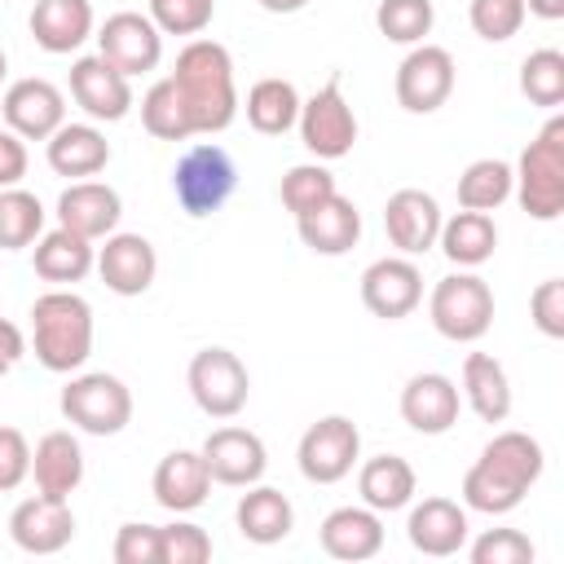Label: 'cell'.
Listing matches in <instances>:
<instances>
[{
	"mask_svg": "<svg viewBox=\"0 0 564 564\" xmlns=\"http://www.w3.org/2000/svg\"><path fill=\"white\" fill-rule=\"evenodd\" d=\"M546 454L529 432H498L463 476V502L480 516H507L542 480Z\"/></svg>",
	"mask_w": 564,
	"mask_h": 564,
	"instance_id": "cell-1",
	"label": "cell"
},
{
	"mask_svg": "<svg viewBox=\"0 0 564 564\" xmlns=\"http://www.w3.org/2000/svg\"><path fill=\"white\" fill-rule=\"evenodd\" d=\"M189 110V123H194V137H212V132H225L238 115V88H234V57L220 40H203L194 35L181 53H176V66L167 75Z\"/></svg>",
	"mask_w": 564,
	"mask_h": 564,
	"instance_id": "cell-2",
	"label": "cell"
},
{
	"mask_svg": "<svg viewBox=\"0 0 564 564\" xmlns=\"http://www.w3.org/2000/svg\"><path fill=\"white\" fill-rule=\"evenodd\" d=\"M31 348L53 375H70L93 357V304L75 291H44L31 304Z\"/></svg>",
	"mask_w": 564,
	"mask_h": 564,
	"instance_id": "cell-3",
	"label": "cell"
},
{
	"mask_svg": "<svg viewBox=\"0 0 564 564\" xmlns=\"http://www.w3.org/2000/svg\"><path fill=\"white\" fill-rule=\"evenodd\" d=\"M516 185L511 194L533 220H560L564 212V115H551L542 132L520 150V163L511 167Z\"/></svg>",
	"mask_w": 564,
	"mask_h": 564,
	"instance_id": "cell-4",
	"label": "cell"
},
{
	"mask_svg": "<svg viewBox=\"0 0 564 564\" xmlns=\"http://www.w3.org/2000/svg\"><path fill=\"white\" fill-rule=\"evenodd\" d=\"M427 317H432V326H436L441 339H449V344H476L494 326V291H489V282L480 273L458 269V273H449V278H441L432 286Z\"/></svg>",
	"mask_w": 564,
	"mask_h": 564,
	"instance_id": "cell-5",
	"label": "cell"
},
{
	"mask_svg": "<svg viewBox=\"0 0 564 564\" xmlns=\"http://www.w3.org/2000/svg\"><path fill=\"white\" fill-rule=\"evenodd\" d=\"M238 189V167L225 145L198 141L189 145L172 167V194L185 216H212L220 212Z\"/></svg>",
	"mask_w": 564,
	"mask_h": 564,
	"instance_id": "cell-6",
	"label": "cell"
},
{
	"mask_svg": "<svg viewBox=\"0 0 564 564\" xmlns=\"http://www.w3.org/2000/svg\"><path fill=\"white\" fill-rule=\"evenodd\" d=\"M57 405H62V419L88 436H119L132 423V392L119 375H106V370L75 375L62 388Z\"/></svg>",
	"mask_w": 564,
	"mask_h": 564,
	"instance_id": "cell-7",
	"label": "cell"
},
{
	"mask_svg": "<svg viewBox=\"0 0 564 564\" xmlns=\"http://www.w3.org/2000/svg\"><path fill=\"white\" fill-rule=\"evenodd\" d=\"M185 383H189V397L194 405L207 414V419H234L247 397H251V375L242 366L238 352L212 344V348H198L189 357V370H185Z\"/></svg>",
	"mask_w": 564,
	"mask_h": 564,
	"instance_id": "cell-8",
	"label": "cell"
},
{
	"mask_svg": "<svg viewBox=\"0 0 564 564\" xmlns=\"http://www.w3.org/2000/svg\"><path fill=\"white\" fill-rule=\"evenodd\" d=\"M357 458H361V432L348 414H326L308 423L295 445V463L308 485H339L357 467Z\"/></svg>",
	"mask_w": 564,
	"mask_h": 564,
	"instance_id": "cell-9",
	"label": "cell"
},
{
	"mask_svg": "<svg viewBox=\"0 0 564 564\" xmlns=\"http://www.w3.org/2000/svg\"><path fill=\"white\" fill-rule=\"evenodd\" d=\"M300 141L304 150L317 159V163H330V159H344L352 145H357V115L339 88V79H326L308 101H300Z\"/></svg>",
	"mask_w": 564,
	"mask_h": 564,
	"instance_id": "cell-10",
	"label": "cell"
},
{
	"mask_svg": "<svg viewBox=\"0 0 564 564\" xmlns=\"http://www.w3.org/2000/svg\"><path fill=\"white\" fill-rule=\"evenodd\" d=\"M454 79H458L454 53L423 40V44H414V48L401 57L392 88H397L401 110H410V115H432V110H441V106L449 101Z\"/></svg>",
	"mask_w": 564,
	"mask_h": 564,
	"instance_id": "cell-11",
	"label": "cell"
},
{
	"mask_svg": "<svg viewBox=\"0 0 564 564\" xmlns=\"http://www.w3.org/2000/svg\"><path fill=\"white\" fill-rule=\"evenodd\" d=\"M97 53H101L115 70H123V75L132 79V75H145V70L159 66V57H163V31L150 22V13L119 9V13H110V18L101 22V31H97Z\"/></svg>",
	"mask_w": 564,
	"mask_h": 564,
	"instance_id": "cell-12",
	"label": "cell"
},
{
	"mask_svg": "<svg viewBox=\"0 0 564 564\" xmlns=\"http://www.w3.org/2000/svg\"><path fill=\"white\" fill-rule=\"evenodd\" d=\"M0 115H4L9 132H18L22 141H48L66 123V93L40 75H26L4 88Z\"/></svg>",
	"mask_w": 564,
	"mask_h": 564,
	"instance_id": "cell-13",
	"label": "cell"
},
{
	"mask_svg": "<svg viewBox=\"0 0 564 564\" xmlns=\"http://www.w3.org/2000/svg\"><path fill=\"white\" fill-rule=\"evenodd\" d=\"M70 97L93 123H119L132 110V79L115 70L101 53H88L70 66Z\"/></svg>",
	"mask_w": 564,
	"mask_h": 564,
	"instance_id": "cell-14",
	"label": "cell"
},
{
	"mask_svg": "<svg viewBox=\"0 0 564 564\" xmlns=\"http://www.w3.org/2000/svg\"><path fill=\"white\" fill-rule=\"evenodd\" d=\"M361 304L383 317V322H401L423 304V273L410 256H383L375 264H366L361 273Z\"/></svg>",
	"mask_w": 564,
	"mask_h": 564,
	"instance_id": "cell-15",
	"label": "cell"
},
{
	"mask_svg": "<svg viewBox=\"0 0 564 564\" xmlns=\"http://www.w3.org/2000/svg\"><path fill=\"white\" fill-rule=\"evenodd\" d=\"M9 538L26 555H57L75 538V511L70 498H22L9 516Z\"/></svg>",
	"mask_w": 564,
	"mask_h": 564,
	"instance_id": "cell-16",
	"label": "cell"
},
{
	"mask_svg": "<svg viewBox=\"0 0 564 564\" xmlns=\"http://www.w3.org/2000/svg\"><path fill=\"white\" fill-rule=\"evenodd\" d=\"M203 463L212 471V485H234V489H247L264 476L269 467V449L264 441L251 432V427H216L207 441H203Z\"/></svg>",
	"mask_w": 564,
	"mask_h": 564,
	"instance_id": "cell-17",
	"label": "cell"
},
{
	"mask_svg": "<svg viewBox=\"0 0 564 564\" xmlns=\"http://www.w3.org/2000/svg\"><path fill=\"white\" fill-rule=\"evenodd\" d=\"M119 216H123L119 189L106 185V181H93V176L88 181H70L62 189V198H57V225L70 229V234H79V238H88V242L115 234L119 229Z\"/></svg>",
	"mask_w": 564,
	"mask_h": 564,
	"instance_id": "cell-18",
	"label": "cell"
},
{
	"mask_svg": "<svg viewBox=\"0 0 564 564\" xmlns=\"http://www.w3.org/2000/svg\"><path fill=\"white\" fill-rule=\"evenodd\" d=\"M458 410H463V392L449 375L441 370H423V375H410L405 388H401V419L423 432V436H441L458 423Z\"/></svg>",
	"mask_w": 564,
	"mask_h": 564,
	"instance_id": "cell-19",
	"label": "cell"
},
{
	"mask_svg": "<svg viewBox=\"0 0 564 564\" xmlns=\"http://www.w3.org/2000/svg\"><path fill=\"white\" fill-rule=\"evenodd\" d=\"M106 282V291L115 295H145L154 286L159 273V256L154 242L141 234H106V247H97V264H93Z\"/></svg>",
	"mask_w": 564,
	"mask_h": 564,
	"instance_id": "cell-20",
	"label": "cell"
},
{
	"mask_svg": "<svg viewBox=\"0 0 564 564\" xmlns=\"http://www.w3.org/2000/svg\"><path fill=\"white\" fill-rule=\"evenodd\" d=\"M441 203L427 194V189H397L388 203H383V229H388V242L401 251V256H423L436 247V234H441Z\"/></svg>",
	"mask_w": 564,
	"mask_h": 564,
	"instance_id": "cell-21",
	"label": "cell"
},
{
	"mask_svg": "<svg viewBox=\"0 0 564 564\" xmlns=\"http://www.w3.org/2000/svg\"><path fill=\"white\" fill-rule=\"evenodd\" d=\"M467 511L454 502V498H423L410 507V520H405V538L419 555H432V560H445V555H458L467 546Z\"/></svg>",
	"mask_w": 564,
	"mask_h": 564,
	"instance_id": "cell-22",
	"label": "cell"
},
{
	"mask_svg": "<svg viewBox=\"0 0 564 564\" xmlns=\"http://www.w3.org/2000/svg\"><path fill=\"white\" fill-rule=\"evenodd\" d=\"M150 489H154V502H159L163 511L185 516V511H198V507L207 502V494H212V471H207V463H203L198 449H172V454L159 458Z\"/></svg>",
	"mask_w": 564,
	"mask_h": 564,
	"instance_id": "cell-23",
	"label": "cell"
},
{
	"mask_svg": "<svg viewBox=\"0 0 564 564\" xmlns=\"http://www.w3.org/2000/svg\"><path fill=\"white\" fill-rule=\"evenodd\" d=\"M322 551L330 560H344V564H361V560H375L383 551V520L379 511H370L366 502L361 507H335L322 529Z\"/></svg>",
	"mask_w": 564,
	"mask_h": 564,
	"instance_id": "cell-24",
	"label": "cell"
},
{
	"mask_svg": "<svg viewBox=\"0 0 564 564\" xmlns=\"http://www.w3.org/2000/svg\"><path fill=\"white\" fill-rule=\"evenodd\" d=\"M295 229H300V242L313 251V256H344L357 247L361 238V212L352 198L344 194H330L326 203H317L313 212L295 216Z\"/></svg>",
	"mask_w": 564,
	"mask_h": 564,
	"instance_id": "cell-25",
	"label": "cell"
},
{
	"mask_svg": "<svg viewBox=\"0 0 564 564\" xmlns=\"http://www.w3.org/2000/svg\"><path fill=\"white\" fill-rule=\"evenodd\" d=\"M31 480L44 498H70L84 480V449L70 432H44L31 449Z\"/></svg>",
	"mask_w": 564,
	"mask_h": 564,
	"instance_id": "cell-26",
	"label": "cell"
},
{
	"mask_svg": "<svg viewBox=\"0 0 564 564\" xmlns=\"http://www.w3.org/2000/svg\"><path fill=\"white\" fill-rule=\"evenodd\" d=\"M93 4L88 0H35L31 9V40L44 53H75L84 40H93Z\"/></svg>",
	"mask_w": 564,
	"mask_h": 564,
	"instance_id": "cell-27",
	"label": "cell"
},
{
	"mask_svg": "<svg viewBox=\"0 0 564 564\" xmlns=\"http://www.w3.org/2000/svg\"><path fill=\"white\" fill-rule=\"evenodd\" d=\"M44 154H48V167L57 176L88 181L110 163V141H106V132L97 123H62L44 141Z\"/></svg>",
	"mask_w": 564,
	"mask_h": 564,
	"instance_id": "cell-28",
	"label": "cell"
},
{
	"mask_svg": "<svg viewBox=\"0 0 564 564\" xmlns=\"http://www.w3.org/2000/svg\"><path fill=\"white\" fill-rule=\"evenodd\" d=\"M234 520H238V533H242L247 542L273 546V542H282V538L295 529V507H291V498H286L282 489L256 480V485H247V494L238 498Z\"/></svg>",
	"mask_w": 564,
	"mask_h": 564,
	"instance_id": "cell-29",
	"label": "cell"
},
{
	"mask_svg": "<svg viewBox=\"0 0 564 564\" xmlns=\"http://www.w3.org/2000/svg\"><path fill=\"white\" fill-rule=\"evenodd\" d=\"M414 489H419V476L414 467L401 458V454H379V458H366L361 471H357V494L370 511L388 516V511H401L414 502Z\"/></svg>",
	"mask_w": 564,
	"mask_h": 564,
	"instance_id": "cell-30",
	"label": "cell"
},
{
	"mask_svg": "<svg viewBox=\"0 0 564 564\" xmlns=\"http://www.w3.org/2000/svg\"><path fill=\"white\" fill-rule=\"evenodd\" d=\"M31 264H35V273L44 282H57V286L84 282L93 273V264H97V247L88 238H79V234H70V229L57 225V229H48V234L35 238Z\"/></svg>",
	"mask_w": 564,
	"mask_h": 564,
	"instance_id": "cell-31",
	"label": "cell"
},
{
	"mask_svg": "<svg viewBox=\"0 0 564 564\" xmlns=\"http://www.w3.org/2000/svg\"><path fill=\"white\" fill-rule=\"evenodd\" d=\"M458 392L480 423H502L511 414V379L494 352H467Z\"/></svg>",
	"mask_w": 564,
	"mask_h": 564,
	"instance_id": "cell-32",
	"label": "cell"
},
{
	"mask_svg": "<svg viewBox=\"0 0 564 564\" xmlns=\"http://www.w3.org/2000/svg\"><path fill=\"white\" fill-rule=\"evenodd\" d=\"M436 247L445 251L449 264L458 269H480L494 251H498V225L489 212H454L449 220H441V234H436Z\"/></svg>",
	"mask_w": 564,
	"mask_h": 564,
	"instance_id": "cell-33",
	"label": "cell"
},
{
	"mask_svg": "<svg viewBox=\"0 0 564 564\" xmlns=\"http://www.w3.org/2000/svg\"><path fill=\"white\" fill-rule=\"evenodd\" d=\"M300 101H304V97H300L295 84L282 79V75L256 79L251 93H247V123H251L256 132H264V137H282V132L295 128Z\"/></svg>",
	"mask_w": 564,
	"mask_h": 564,
	"instance_id": "cell-34",
	"label": "cell"
},
{
	"mask_svg": "<svg viewBox=\"0 0 564 564\" xmlns=\"http://www.w3.org/2000/svg\"><path fill=\"white\" fill-rule=\"evenodd\" d=\"M511 163L507 159H476L458 176V207L467 212H498L511 198Z\"/></svg>",
	"mask_w": 564,
	"mask_h": 564,
	"instance_id": "cell-35",
	"label": "cell"
},
{
	"mask_svg": "<svg viewBox=\"0 0 564 564\" xmlns=\"http://www.w3.org/2000/svg\"><path fill=\"white\" fill-rule=\"evenodd\" d=\"M40 234H44V203L22 185L0 189V251H22Z\"/></svg>",
	"mask_w": 564,
	"mask_h": 564,
	"instance_id": "cell-36",
	"label": "cell"
},
{
	"mask_svg": "<svg viewBox=\"0 0 564 564\" xmlns=\"http://www.w3.org/2000/svg\"><path fill=\"white\" fill-rule=\"evenodd\" d=\"M141 123L159 141H189L194 137L189 110H185V101H181V93H176L172 79H159V84L145 88V97H141Z\"/></svg>",
	"mask_w": 564,
	"mask_h": 564,
	"instance_id": "cell-37",
	"label": "cell"
},
{
	"mask_svg": "<svg viewBox=\"0 0 564 564\" xmlns=\"http://www.w3.org/2000/svg\"><path fill=\"white\" fill-rule=\"evenodd\" d=\"M432 22H436L432 0H379V9H375L379 35L392 44H410V48L432 35Z\"/></svg>",
	"mask_w": 564,
	"mask_h": 564,
	"instance_id": "cell-38",
	"label": "cell"
},
{
	"mask_svg": "<svg viewBox=\"0 0 564 564\" xmlns=\"http://www.w3.org/2000/svg\"><path fill=\"white\" fill-rule=\"evenodd\" d=\"M520 93L533 106L555 110L564 101V53L560 48H533L520 62Z\"/></svg>",
	"mask_w": 564,
	"mask_h": 564,
	"instance_id": "cell-39",
	"label": "cell"
},
{
	"mask_svg": "<svg viewBox=\"0 0 564 564\" xmlns=\"http://www.w3.org/2000/svg\"><path fill=\"white\" fill-rule=\"evenodd\" d=\"M278 194H282V207H286L291 216H304V212H313L317 203H326L330 194H339V185H335V176H330L326 163H295V167L282 176Z\"/></svg>",
	"mask_w": 564,
	"mask_h": 564,
	"instance_id": "cell-40",
	"label": "cell"
},
{
	"mask_svg": "<svg viewBox=\"0 0 564 564\" xmlns=\"http://www.w3.org/2000/svg\"><path fill=\"white\" fill-rule=\"evenodd\" d=\"M524 0H471L467 4V22H471V31L480 35V40H489V44H502V40H511L520 26H524Z\"/></svg>",
	"mask_w": 564,
	"mask_h": 564,
	"instance_id": "cell-41",
	"label": "cell"
},
{
	"mask_svg": "<svg viewBox=\"0 0 564 564\" xmlns=\"http://www.w3.org/2000/svg\"><path fill=\"white\" fill-rule=\"evenodd\" d=\"M216 18V0H150V22L163 35H203Z\"/></svg>",
	"mask_w": 564,
	"mask_h": 564,
	"instance_id": "cell-42",
	"label": "cell"
},
{
	"mask_svg": "<svg viewBox=\"0 0 564 564\" xmlns=\"http://www.w3.org/2000/svg\"><path fill=\"white\" fill-rule=\"evenodd\" d=\"M212 560V538L203 524L172 520L159 529V564H207Z\"/></svg>",
	"mask_w": 564,
	"mask_h": 564,
	"instance_id": "cell-43",
	"label": "cell"
},
{
	"mask_svg": "<svg viewBox=\"0 0 564 564\" xmlns=\"http://www.w3.org/2000/svg\"><path fill=\"white\" fill-rule=\"evenodd\" d=\"M538 546L520 529H485L471 542V564H533Z\"/></svg>",
	"mask_w": 564,
	"mask_h": 564,
	"instance_id": "cell-44",
	"label": "cell"
},
{
	"mask_svg": "<svg viewBox=\"0 0 564 564\" xmlns=\"http://www.w3.org/2000/svg\"><path fill=\"white\" fill-rule=\"evenodd\" d=\"M115 564H159V524H119L115 546H110Z\"/></svg>",
	"mask_w": 564,
	"mask_h": 564,
	"instance_id": "cell-45",
	"label": "cell"
},
{
	"mask_svg": "<svg viewBox=\"0 0 564 564\" xmlns=\"http://www.w3.org/2000/svg\"><path fill=\"white\" fill-rule=\"evenodd\" d=\"M529 308H533V326H538L546 339H564V282H560V278L538 282Z\"/></svg>",
	"mask_w": 564,
	"mask_h": 564,
	"instance_id": "cell-46",
	"label": "cell"
},
{
	"mask_svg": "<svg viewBox=\"0 0 564 564\" xmlns=\"http://www.w3.org/2000/svg\"><path fill=\"white\" fill-rule=\"evenodd\" d=\"M31 476V445L18 427H0V494H13Z\"/></svg>",
	"mask_w": 564,
	"mask_h": 564,
	"instance_id": "cell-47",
	"label": "cell"
},
{
	"mask_svg": "<svg viewBox=\"0 0 564 564\" xmlns=\"http://www.w3.org/2000/svg\"><path fill=\"white\" fill-rule=\"evenodd\" d=\"M26 141L18 137V132H9V128H0V189H9V185H18L22 176H26Z\"/></svg>",
	"mask_w": 564,
	"mask_h": 564,
	"instance_id": "cell-48",
	"label": "cell"
},
{
	"mask_svg": "<svg viewBox=\"0 0 564 564\" xmlns=\"http://www.w3.org/2000/svg\"><path fill=\"white\" fill-rule=\"evenodd\" d=\"M22 357H26V335H22L9 317H0V379H4Z\"/></svg>",
	"mask_w": 564,
	"mask_h": 564,
	"instance_id": "cell-49",
	"label": "cell"
},
{
	"mask_svg": "<svg viewBox=\"0 0 564 564\" xmlns=\"http://www.w3.org/2000/svg\"><path fill=\"white\" fill-rule=\"evenodd\" d=\"M524 13H533L542 22H560L564 18V0H524Z\"/></svg>",
	"mask_w": 564,
	"mask_h": 564,
	"instance_id": "cell-50",
	"label": "cell"
},
{
	"mask_svg": "<svg viewBox=\"0 0 564 564\" xmlns=\"http://www.w3.org/2000/svg\"><path fill=\"white\" fill-rule=\"evenodd\" d=\"M264 13H300L308 0H256Z\"/></svg>",
	"mask_w": 564,
	"mask_h": 564,
	"instance_id": "cell-51",
	"label": "cell"
},
{
	"mask_svg": "<svg viewBox=\"0 0 564 564\" xmlns=\"http://www.w3.org/2000/svg\"><path fill=\"white\" fill-rule=\"evenodd\" d=\"M4 70H9V57H4V48H0V84H4Z\"/></svg>",
	"mask_w": 564,
	"mask_h": 564,
	"instance_id": "cell-52",
	"label": "cell"
}]
</instances>
